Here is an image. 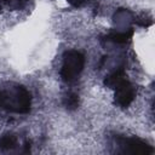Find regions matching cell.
<instances>
[{"label":"cell","mask_w":155,"mask_h":155,"mask_svg":"<svg viewBox=\"0 0 155 155\" xmlns=\"http://www.w3.org/2000/svg\"><path fill=\"white\" fill-rule=\"evenodd\" d=\"M120 147H122L125 153H132V154H149L153 153V148L147 144L144 140L132 137V138H121L120 139Z\"/></svg>","instance_id":"cell-4"},{"label":"cell","mask_w":155,"mask_h":155,"mask_svg":"<svg viewBox=\"0 0 155 155\" xmlns=\"http://www.w3.org/2000/svg\"><path fill=\"white\" fill-rule=\"evenodd\" d=\"M31 107L30 92L21 85L0 87V108L11 113L27 114Z\"/></svg>","instance_id":"cell-1"},{"label":"cell","mask_w":155,"mask_h":155,"mask_svg":"<svg viewBox=\"0 0 155 155\" xmlns=\"http://www.w3.org/2000/svg\"><path fill=\"white\" fill-rule=\"evenodd\" d=\"M71 5H74V6H80V5H82L84 2H86V1H88V0H68Z\"/></svg>","instance_id":"cell-7"},{"label":"cell","mask_w":155,"mask_h":155,"mask_svg":"<svg viewBox=\"0 0 155 155\" xmlns=\"http://www.w3.org/2000/svg\"><path fill=\"white\" fill-rule=\"evenodd\" d=\"M113 88H115V101H116V104L120 105L121 108H126V107H128L133 102V99L136 97L134 87L126 79V76L124 79H121Z\"/></svg>","instance_id":"cell-3"},{"label":"cell","mask_w":155,"mask_h":155,"mask_svg":"<svg viewBox=\"0 0 155 155\" xmlns=\"http://www.w3.org/2000/svg\"><path fill=\"white\" fill-rule=\"evenodd\" d=\"M131 35H132V31H128V33L124 31V33H113V34H110L108 38H109V40L113 41V42L124 44V42H126V41L130 39Z\"/></svg>","instance_id":"cell-6"},{"label":"cell","mask_w":155,"mask_h":155,"mask_svg":"<svg viewBox=\"0 0 155 155\" xmlns=\"http://www.w3.org/2000/svg\"><path fill=\"white\" fill-rule=\"evenodd\" d=\"M16 145H17V137L13 134H5L0 138L1 149H12Z\"/></svg>","instance_id":"cell-5"},{"label":"cell","mask_w":155,"mask_h":155,"mask_svg":"<svg viewBox=\"0 0 155 155\" xmlns=\"http://www.w3.org/2000/svg\"><path fill=\"white\" fill-rule=\"evenodd\" d=\"M85 67V56L76 50L65 52L61 69V76L64 81L70 82L75 80Z\"/></svg>","instance_id":"cell-2"}]
</instances>
